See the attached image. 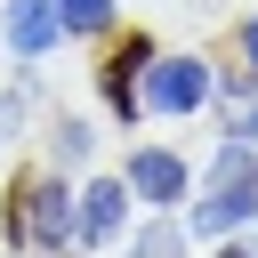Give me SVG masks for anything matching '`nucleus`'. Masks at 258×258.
<instances>
[{
	"instance_id": "nucleus-12",
	"label": "nucleus",
	"mask_w": 258,
	"mask_h": 258,
	"mask_svg": "<svg viewBox=\"0 0 258 258\" xmlns=\"http://www.w3.org/2000/svg\"><path fill=\"white\" fill-rule=\"evenodd\" d=\"M16 121H24V97H0V137H16Z\"/></svg>"
},
{
	"instance_id": "nucleus-10",
	"label": "nucleus",
	"mask_w": 258,
	"mask_h": 258,
	"mask_svg": "<svg viewBox=\"0 0 258 258\" xmlns=\"http://www.w3.org/2000/svg\"><path fill=\"white\" fill-rule=\"evenodd\" d=\"M129 258H185V234H177V226H145V234L129 242Z\"/></svg>"
},
{
	"instance_id": "nucleus-4",
	"label": "nucleus",
	"mask_w": 258,
	"mask_h": 258,
	"mask_svg": "<svg viewBox=\"0 0 258 258\" xmlns=\"http://www.w3.org/2000/svg\"><path fill=\"white\" fill-rule=\"evenodd\" d=\"M145 64H153V40H145V32H129V40L105 56V73H97V89H105V105H113L121 121H137V113H145Z\"/></svg>"
},
{
	"instance_id": "nucleus-11",
	"label": "nucleus",
	"mask_w": 258,
	"mask_h": 258,
	"mask_svg": "<svg viewBox=\"0 0 258 258\" xmlns=\"http://www.w3.org/2000/svg\"><path fill=\"white\" fill-rule=\"evenodd\" d=\"M226 145H258V105H234V121H226Z\"/></svg>"
},
{
	"instance_id": "nucleus-8",
	"label": "nucleus",
	"mask_w": 258,
	"mask_h": 258,
	"mask_svg": "<svg viewBox=\"0 0 258 258\" xmlns=\"http://www.w3.org/2000/svg\"><path fill=\"white\" fill-rule=\"evenodd\" d=\"M48 145H56V169H81V161H89V121H56Z\"/></svg>"
},
{
	"instance_id": "nucleus-9",
	"label": "nucleus",
	"mask_w": 258,
	"mask_h": 258,
	"mask_svg": "<svg viewBox=\"0 0 258 258\" xmlns=\"http://www.w3.org/2000/svg\"><path fill=\"white\" fill-rule=\"evenodd\" d=\"M56 16H64V32H105L113 0H56Z\"/></svg>"
},
{
	"instance_id": "nucleus-7",
	"label": "nucleus",
	"mask_w": 258,
	"mask_h": 258,
	"mask_svg": "<svg viewBox=\"0 0 258 258\" xmlns=\"http://www.w3.org/2000/svg\"><path fill=\"white\" fill-rule=\"evenodd\" d=\"M121 218H129V177H97L81 194V242H113Z\"/></svg>"
},
{
	"instance_id": "nucleus-2",
	"label": "nucleus",
	"mask_w": 258,
	"mask_h": 258,
	"mask_svg": "<svg viewBox=\"0 0 258 258\" xmlns=\"http://www.w3.org/2000/svg\"><path fill=\"white\" fill-rule=\"evenodd\" d=\"M24 234L32 250L81 242V194H64V177H24Z\"/></svg>"
},
{
	"instance_id": "nucleus-13",
	"label": "nucleus",
	"mask_w": 258,
	"mask_h": 258,
	"mask_svg": "<svg viewBox=\"0 0 258 258\" xmlns=\"http://www.w3.org/2000/svg\"><path fill=\"white\" fill-rule=\"evenodd\" d=\"M242 56H250V64H258V16H250V24H242Z\"/></svg>"
},
{
	"instance_id": "nucleus-3",
	"label": "nucleus",
	"mask_w": 258,
	"mask_h": 258,
	"mask_svg": "<svg viewBox=\"0 0 258 258\" xmlns=\"http://www.w3.org/2000/svg\"><path fill=\"white\" fill-rule=\"evenodd\" d=\"M210 89H218V81H210L202 56H153V64H145V105H153V113H202Z\"/></svg>"
},
{
	"instance_id": "nucleus-6",
	"label": "nucleus",
	"mask_w": 258,
	"mask_h": 258,
	"mask_svg": "<svg viewBox=\"0 0 258 258\" xmlns=\"http://www.w3.org/2000/svg\"><path fill=\"white\" fill-rule=\"evenodd\" d=\"M0 32H8V48H16V56H48V48H56V32H64V16H56V0H8Z\"/></svg>"
},
{
	"instance_id": "nucleus-5",
	"label": "nucleus",
	"mask_w": 258,
	"mask_h": 258,
	"mask_svg": "<svg viewBox=\"0 0 258 258\" xmlns=\"http://www.w3.org/2000/svg\"><path fill=\"white\" fill-rule=\"evenodd\" d=\"M185 185H194V177H185V161H177L169 145H137V153H129V194H137V202L169 210V202H185Z\"/></svg>"
},
{
	"instance_id": "nucleus-14",
	"label": "nucleus",
	"mask_w": 258,
	"mask_h": 258,
	"mask_svg": "<svg viewBox=\"0 0 258 258\" xmlns=\"http://www.w3.org/2000/svg\"><path fill=\"white\" fill-rule=\"evenodd\" d=\"M218 258H258V250H242V242H234V250H218Z\"/></svg>"
},
{
	"instance_id": "nucleus-1",
	"label": "nucleus",
	"mask_w": 258,
	"mask_h": 258,
	"mask_svg": "<svg viewBox=\"0 0 258 258\" xmlns=\"http://www.w3.org/2000/svg\"><path fill=\"white\" fill-rule=\"evenodd\" d=\"M258 218V145H226L218 169H210V194L194 202V234H226Z\"/></svg>"
}]
</instances>
